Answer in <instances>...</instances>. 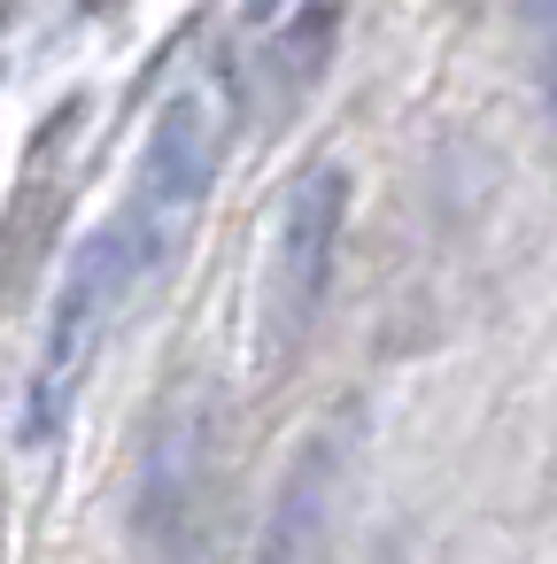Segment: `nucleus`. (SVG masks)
<instances>
[{"label":"nucleus","instance_id":"nucleus-1","mask_svg":"<svg viewBox=\"0 0 557 564\" xmlns=\"http://www.w3.org/2000/svg\"><path fill=\"white\" fill-rule=\"evenodd\" d=\"M148 279H156V263H148V248H140V232H132L125 217L94 225V240L71 256V271H63V286H55V310H47V340H40L32 387H24V441H32V448L63 425L78 379L94 371L101 340L117 333L125 302H132Z\"/></svg>","mask_w":557,"mask_h":564},{"label":"nucleus","instance_id":"nucleus-2","mask_svg":"<svg viewBox=\"0 0 557 564\" xmlns=\"http://www.w3.org/2000/svg\"><path fill=\"white\" fill-rule=\"evenodd\" d=\"M217 155H225V109H217L210 86H186V94L156 117L148 155H140V178H132V194H125V209H117V217L140 232V248H148L156 271H163V256L179 248V232L194 225V209H202V194H210V178H217Z\"/></svg>","mask_w":557,"mask_h":564},{"label":"nucleus","instance_id":"nucleus-3","mask_svg":"<svg viewBox=\"0 0 557 564\" xmlns=\"http://www.w3.org/2000/svg\"><path fill=\"white\" fill-rule=\"evenodd\" d=\"M341 217H349V171H310L279 217V248H271V294H264V333L271 340H294L325 294V271H333V240H341Z\"/></svg>","mask_w":557,"mask_h":564},{"label":"nucleus","instance_id":"nucleus-4","mask_svg":"<svg viewBox=\"0 0 557 564\" xmlns=\"http://www.w3.org/2000/svg\"><path fill=\"white\" fill-rule=\"evenodd\" d=\"M287 9H294V0H240L248 24H271V17H287Z\"/></svg>","mask_w":557,"mask_h":564}]
</instances>
